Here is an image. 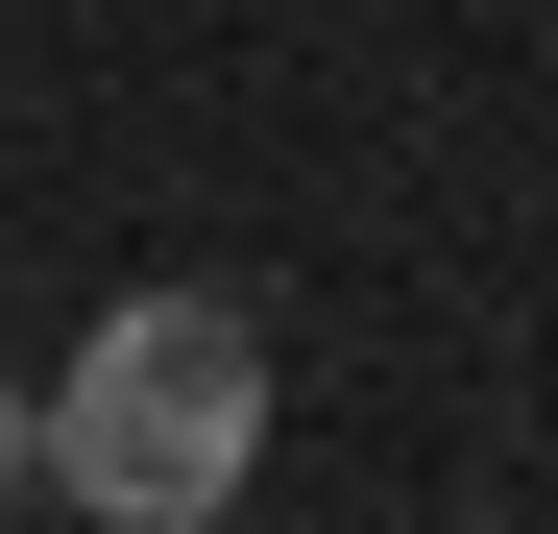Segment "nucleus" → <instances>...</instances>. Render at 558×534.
Here are the masks:
<instances>
[{
    "label": "nucleus",
    "mask_w": 558,
    "mask_h": 534,
    "mask_svg": "<svg viewBox=\"0 0 558 534\" xmlns=\"http://www.w3.org/2000/svg\"><path fill=\"white\" fill-rule=\"evenodd\" d=\"M49 486L98 534H219L267 486V316L243 292H98V340L49 365Z\"/></svg>",
    "instance_id": "1"
},
{
    "label": "nucleus",
    "mask_w": 558,
    "mask_h": 534,
    "mask_svg": "<svg viewBox=\"0 0 558 534\" xmlns=\"http://www.w3.org/2000/svg\"><path fill=\"white\" fill-rule=\"evenodd\" d=\"M0 486H49V389H0Z\"/></svg>",
    "instance_id": "2"
}]
</instances>
